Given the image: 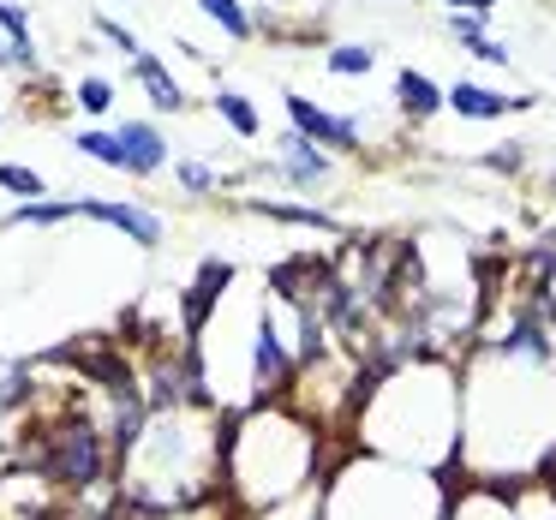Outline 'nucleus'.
Segmentation results:
<instances>
[{"mask_svg": "<svg viewBox=\"0 0 556 520\" xmlns=\"http://www.w3.org/2000/svg\"><path fill=\"white\" fill-rule=\"evenodd\" d=\"M276 174H281V180H293V186H324L329 174H336V156H329V150H317L312 138H300V132H281Z\"/></svg>", "mask_w": 556, "mask_h": 520, "instance_id": "obj_5", "label": "nucleus"}, {"mask_svg": "<svg viewBox=\"0 0 556 520\" xmlns=\"http://www.w3.org/2000/svg\"><path fill=\"white\" fill-rule=\"evenodd\" d=\"M467 54H479V61H491V66H515V49H503L496 37H479V42H467Z\"/></svg>", "mask_w": 556, "mask_h": 520, "instance_id": "obj_21", "label": "nucleus"}, {"mask_svg": "<svg viewBox=\"0 0 556 520\" xmlns=\"http://www.w3.org/2000/svg\"><path fill=\"white\" fill-rule=\"evenodd\" d=\"M448 30H455V37H460V49H467V42H479V37H491L479 13H455V18H448Z\"/></svg>", "mask_w": 556, "mask_h": 520, "instance_id": "obj_22", "label": "nucleus"}, {"mask_svg": "<svg viewBox=\"0 0 556 520\" xmlns=\"http://www.w3.org/2000/svg\"><path fill=\"white\" fill-rule=\"evenodd\" d=\"M73 144L85 150V156H97V162H109V168H121V138L102 132V126H85V132L73 138Z\"/></svg>", "mask_w": 556, "mask_h": 520, "instance_id": "obj_17", "label": "nucleus"}, {"mask_svg": "<svg viewBox=\"0 0 556 520\" xmlns=\"http://www.w3.org/2000/svg\"><path fill=\"white\" fill-rule=\"evenodd\" d=\"M395 102H401V114H407V121H431L437 109H448L443 85H437V78H425L419 66H401V73H395Z\"/></svg>", "mask_w": 556, "mask_h": 520, "instance_id": "obj_10", "label": "nucleus"}, {"mask_svg": "<svg viewBox=\"0 0 556 520\" xmlns=\"http://www.w3.org/2000/svg\"><path fill=\"white\" fill-rule=\"evenodd\" d=\"M210 102H216V114H222V121H228L240 138H257V132H264V126H257V109L240 97V90H216Z\"/></svg>", "mask_w": 556, "mask_h": 520, "instance_id": "obj_13", "label": "nucleus"}, {"mask_svg": "<svg viewBox=\"0 0 556 520\" xmlns=\"http://www.w3.org/2000/svg\"><path fill=\"white\" fill-rule=\"evenodd\" d=\"M42 472L61 484H97L102 479V436L90 419H66L42 443Z\"/></svg>", "mask_w": 556, "mask_h": 520, "instance_id": "obj_1", "label": "nucleus"}, {"mask_svg": "<svg viewBox=\"0 0 556 520\" xmlns=\"http://www.w3.org/2000/svg\"><path fill=\"white\" fill-rule=\"evenodd\" d=\"M377 66V42H336L329 49V73L336 78H365Z\"/></svg>", "mask_w": 556, "mask_h": 520, "instance_id": "obj_12", "label": "nucleus"}, {"mask_svg": "<svg viewBox=\"0 0 556 520\" xmlns=\"http://www.w3.org/2000/svg\"><path fill=\"white\" fill-rule=\"evenodd\" d=\"M281 109H288L293 132L312 138V144L329 150V156H359V150H365L359 121H353V114H329V109H317L312 97H300V90H281Z\"/></svg>", "mask_w": 556, "mask_h": 520, "instance_id": "obj_2", "label": "nucleus"}, {"mask_svg": "<svg viewBox=\"0 0 556 520\" xmlns=\"http://www.w3.org/2000/svg\"><path fill=\"white\" fill-rule=\"evenodd\" d=\"M257 210H264V216H269V221H300V228H324V233H336V221H329V216H324V210H300V204H276V198H264V204H257Z\"/></svg>", "mask_w": 556, "mask_h": 520, "instance_id": "obj_16", "label": "nucleus"}, {"mask_svg": "<svg viewBox=\"0 0 556 520\" xmlns=\"http://www.w3.org/2000/svg\"><path fill=\"white\" fill-rule=\"evenodd\" d=\"M0 186H7L13 198H25V204H42V192H49V186H42V174L18 168V162H0Z\"/></svg>", "mask_w": 556, "mask_h": 520, "instance_id": "obj_15", "label": "nucleus"}, {"mask_svg": "<svg viewBox=\"0 0 556 520\" xmlns=\"http://www.w3.org/2000/svg\"><path fill=\"white\" fill-rule=\"evenodd\" d=\"M66 216H73V204H25V210H18V228H54V221H66Z\"/></svg>", "mask_w": 556, "mask_h": 520, "instance_id": "obj_20", "label": "nucleus"}, {"mask_svg": "<svg viewBox=\"0 0 556 520\" xmlns=\"http://www.w3.org/2000/svg\"><path fill=\"white\" fill-rule=\"evenodd\" d=\"M0 30H7V49H13L18 66L37 61V49H30V18L18 13V7H7V0H0Z\"/></svg>", "mask_w": 556, "mask_h": 520, "instance_id": "obj_14", "label": "nucleus"}, {"mask_svg": "<svg viewBox=\"0 0 556 520\" xmlns=\"http://www.w3.org/2000/svg\"><path fill=\"white\" fill-rule=\"evenodd\" d=\"M174 180H180V192H192V198L216 192V174H210L204 162H180V168H174Z\"/></svg>", "mask_w": 556, "mask_h": 520, "instance_id": "obj_18", "label": "nucleus"}, {"mask_svg": "<svg viewBox=\"0 0 556 520\" xmlns=\"http://www.w3.org/2000/svg\"><path fill=\"white\" fill-rule=\"evenodd\" d=\"M443 7H455V13H491V7H496V0H443Z\"/></svg>", "mask_w": 556, "mask_h": 520, "instance_id": "obj_24", "label": "nucleus"}, {"mask_svg": "<svg viewBox=\"0 0 556 520\" xmlns=\"http://www.w3.org/2000/svg\"><path fill=\"white\" fill-rule=\"evenodd\" d=\"M109 102H114V85H109L102 73H90L85 85H78V109H85V114H102Z\"/></svg>", "mask_w": 556, "mask_h": 520, "instance_id": "obj_19", "label": "nucleus"}, {"mask_svg": "<svg viewBox=\"0 0 556 520\" xmlns=\"http://www.w3.org/2000/svg\"><path fill=\"white\" fill-rule=\"evenodd\" d=\"M198 13H204L228 42H252V30H257L252 13H245V0H198Z\"/></svg>", "mask_w": 556, "mask_h": 520, "instance_id": "obj_11", "label": "nucleus"}, {"mask_svg": "<svg viewBox=\"0 0 556 520\" xmlns=\"http://www.w3.org/2000/svg\"><path fill=\"white\" fill-rule=\"evenodd\" d=\"M114 138H121V174L150 180V174L168 162V138H162V126H150V121H126Z\"/></svg>", "mask_w": 556, "mask_h": 520, "instance_id": "obj_7", "label": "nucleus"}, {"mask_svg": "<svg viewBox=\"0 0 556 520\" xmlns=\"http://www.w3.org/2000/svg\"><path fill=\"white\" fill-rule=\"evenodd\" d=\"M252 383H257V395H276V389L293 383V353L281 347L276 312H264L257 329H252Z\"/></svg>", "mask_w": 556, "mask_h": 520, "instance_id": "obj_3", "label": "nucleus"}, {"mask_svg": "<svg viewBox=\"0 0 556 520\" xmlns=\"http://www.w3.org/2000/svg\"><path fill=\"white\" fill-rule=\"evenodd\" d=\"M228 281H233V264H204L198 269V281H192V293H186V335H204V324H210V305L228 293Z\"/></svg>", "mask_w": 556, "mask_h": 520, "instance_id": "obj_8", "label": "nucleus"}, {"mask_svg": "<svg viewBox=\"0 0 556 520\" xmlns=\"http://www.w3.org/2000/svg\"><path fill=\"white\" fill-rule=\"evenodd\" d=\"M132 73H138V85H144L150 109H162V114H186V90H180V78H174L168 66L156 61V54L138 49V54H132Z\"/></svg>", "mask_w": 556, "mask_h": 520, "instance_id": "obj_9", "label": "nucleus"}, {"mask_svg": "<svg viewBox=\"0 0 556 520\" xmlns=\"http://www.w3.org/2000/svg\"><path fill=\"white\" fill-rule=\"evenodd\" d=\"M0 66H13V49H7V42H0Z\"/></svg>", "mask_w": 556, "mask_h": 520, "instance_id": "obj_25", "label": "nucleus"}, {"mask_svg": "<svg viewBox=\"0 0 556 520\" xmlns=\"http://www.w3.org/2000/svg\"><path fill=\"white\" fill-rule=\"evenodd\" d=\"M97 30H102V37H109V42H114V49H121V54H126V61H132V54H138V42L126 37V30L114 25V18H97Z\"/></svg>", "mask_w": 556, "mask_h": 520, "instance_id": "obj_23", "label": "nucleus"}, {"mask_svg": "<svg viewBox=\"0 0 556 520\" xmlns=\"http://www.w3.org/2000/svg\"><path fill=\"white\" fill-rule=\"evenodd\" d=\"M443 102L460 121H503V114H515V109H532V97H496L491 85H472V78L443 85Z\"/></svg>", "mask_w": 556, "mask_h": 520, "instance_id": "obj_6", "label": "nucleus"}, {"mask_svg": "<svg viewBox=\"0 0 556 520\" xmlns=\"http://www.w3.org/2000/svg\"><path fill=\"white\" fill-rule=\"evenodd\" d=\"M73 216H90V221H109V228L132 233L144 252H156L162 245V216H150V210L138 204H102V198H73Z\"/></svg>", "mask_w": 556, "mask_h": 520, "instance_id": "obj_4", "label": "nucleus"}]
</instances>
